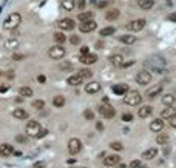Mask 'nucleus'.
<instances>
[{
	"instance_id": "obj_1",
	"label": "nucleus",
	"mask_w": 176,
	"mask_h": 168,
	"mask_svg": "<svg viewBox=\"0 0 176 168\" xmlns=\"http://www.w3.org/2000/svg\"><path fill=\"white\" fill-rule=\"evenodd\" d=\"M25 133H26V136L28 137H34V139H40V137H44L46 136V129H42V126L39 122H36V120H30L26 126H25Z\"/></svg>"
},
{
	"instance_id": "obj_2",
	"label": "nucleus",
	"mask_w": 176,
	"mask_h": 168,
	"mask_svg": "<svg viewBox=\"0 0 176 168\" xmlns=\"http://www.w3.org/2000/svg\"><path fill=\"white\" fill-rule=\"evenodd\" d=\"M20 23H22V16H20L19 12H12V14H9V16L5 19V22H3V30L12 31V30H16Z\"/></svg>"
},
{
	"instance_id": "obj_3",
	"label": "nucleus",
	"mask_w": 176,
	"mask_h": 168,
	"mask_svg": "<svg viewBox=\"0 0 176 168\" xmlns=\"http://www.w3.org/2000/svg\"><path fill=\"white\" fill-rule=\"evenodd\" d=\"M141 100H142V96H141V93H139V91H136V89L128 91V93L124 96V102H125L127 105H130V107L139 105V103H141Z\"/></svg>"
},
{
	"instance_id": "obj_4",
	"label": "nucleus",
	"mask_w": 176,
	"mask_h": 168,
	"mask_svg": "<svg viewBox=\"0 0 176 168\" xmlns=\"http://www.w3.org/2000/svg\"><path fill=\"white\" fill-rule=\"evenodd\" d=\"M65 54H67V51H65V48L62 45H54V46H51L48 49V56L53 60H60V59L65 57Z\"/></svg>"
},
{
	"instance_id": "obj_5",
	"label": "nucleus",
	"mask_w": 176,
	"mask_h": 168,
	"mask_svg": "<svg viewBox=\"0 0 176 168\" xmlns=\"http://www.w3.org/2000/svg\"><path fill=\"white\" fill-rule=\"evenodd\" d=\"M147 65L151 66L155 71H162V68L165 66V59L161 56H155V57H150L147 60Z\"/></svg>"
},
{
	"instance_id": "obj_6",
	"label": "nucleus",
	"mask_w": 176,
	"mask_h": 168,
	"mask_svg": "<svg viewBox=\"0 0 176 168\" xmlns=\"http://www.w3.org/2000/svg\"><path fill=\"white\" fill-rule=\"evenodd\" d=\"M99 114H100L102 117H105V119H111V117H114L116 110H114L110 103H102V105L99 107Z\"/></svg>"
},
{
	"instance_id": "obj_7",
	"label": "nucleus",
	"mask_w": 176,
	"mask_h": 168,
	"mask_svg": "<svg viewBox=\"0 0 176 168\" xmlns=\"http://www.w3.org/2000/svg\"><path fill=\"white\" fill-rule=\"evenodd\" d=\"M82 150V142L77 139V137H73V139H70L68 140V153L70 154H77L79 151Z\"/></svg>"
},
{
	"instance_id": "obj_8",
	"label": "nucleus",
	"mask_w": 176,
	"mask_h": 168,
	"mask_svg": "<svg viewBox=\"0 0 176 168\" xmlns=\"http://www.w3.org/2000/svg\"><path fill=\"white\" fill-rule=\"evenodd\" d=\"M145 20L144 19H136V20H133L130 23H127V30H130L133 33H137V31H142L144 28H145Z\"/></svg>"
},
{
	"instance_id": "obj_9",
	"label": "nucleus",
	"mask_w": 176,
	"mask_h": 168,
	"mask_svg": "<svg viewBox=\"0 0 176 168\" xmlns=\"http://www.w3.org/2000/svg\"><path fill=\"white\" fill-rule=\"evenodd\" d=\"M136 82L139 85H148L151 82V74L148 73V71H139L137 73V76H136Z\"/></svg>"
},
{
	"instance_id": "obj_10",
	"label": "nucleus",
	"mask_w": 176,
	"mask_h": 168,
	"mask_svg": "<svg viewBox=\"0 0 176 168\" xmlns=\"http://www.w3.org/2000/svg\"><path fill=\"white\" fill-rule=\"evenodd\" d=\"M57 26H59L62 31H71V30H74L76 23H74L73 19H62V20H59Z\"/></svg>"
},
{
	"instance_id": "obj_11",
	"label": "nucleus",
	"mask_w": 176,
	"mask_h": 168,
	"mask_svg": "<svg viewBox=\"0 0 176 168\" xmlns=\"http://www.w3.org/2000/svg\"><path fill=\"white\" fill-rule=\"evenodd\" d=\"M16 151H14V147L11 143H2L0 145V156L2 157H9L12 156Z\"/></svg>"
},
{
	"instance_id": "obj_12",
	"label": "nucleus",
	"mask_w": 176,
	"mask_h": 168,
	"mask_svg": "<svg viewBox=\"0 0 176 168\" xmlns=\"http://www.w3.org/2000/svg\"><path fill=\"white\" fill-rule=\"evenodd\" d=\"M97 28V23L94 22V20H88V22H82L81 25H79V30L82 31V33H91V31H94Z\"/></svg>"
},
{
	"instance_id": "obj_13",
	"label": "nucleus",
	"mask_w": 176,
	"mask_h": 168,
	"mask_svg": "<svg viewBox=\"0 0 176 168\" xmlns=\"http://www.w3.org/2000/svg\"><path fill=\"white\" fill-rule=\"evenodd\" d=\"M161 91H162V85H155V86H150L147 89L145 96H147V99H155L161 94Z\"/></svg>"
},
{
	"instance_id": "obj_14",
	"label": "nucleus",
	"mask_w": 176,
	"mask_h": 168,
	"mask_svg": "<svg viewBox=\"0 0 176 168\" xmlns=\"http://www.w3.org/2000/svg\"><path fill=\"white\" fill-rule=\"evenodd\" d=\"M119 162H121V157L118 154H110V156H107L104 159V165L105 167H116Z\"/></svg>"
},
{
	"instance_id": "obj_15",
	"label": "nucleus",
	"mask_w": 176,
	"mask_h": 168,
	"mask_svg": "<svg viewBox=\"0 0 176 168\" xmlns=\"http://www.w3.org/2000/svg\"><path fill=\"white\" fill-rule=\"evenodd\" d=\"M113 93L114 94H118V96H125L130 89H128V85L125 84H118V85H113Z\"/></svg>"
},
{
	"instance_id": "obj_16",
	"label": "nucleus",
	"mask_w": 176,
	"mask_h": 168,
	"mask_svg": "<svg viewBox=\"0 0 176 168\" xmlns=\"http://www.w3.org/2000/svg\"><path fill=\"white\" fill-rule=\"evenodd\" d=\"M100 84L99 82H90V84L85 85V91H87L88 94H96V93H99L100 91Z\"/></svg>"
},
{
	"instance_id": "obj_17",
	"label": "nucleus",
	"mask_w": 176,
	"mask_h": 168,
	"mask_svg": "<svg viewBox=\"0 0 176 168\" xmlns=\"http://www.w3.org/2000/svg\"><path fill=\"white\" fill-rule=\"evenodd\" d=\"M81 62H82L84 65H93V63L97 62V56L88 52V54H85V56H81Z\"/></svg>"
},
{
	"instance_id": "obj_18",
	"label": "nucleus",
	"mask_w": 176,
	"mask_h": 168,
	"mask_svg": "<svg viewBox=\"0 0 176 168\" xmlns=\"http://www.w3.org/2000/svg\"><path fill=\"white\" fill-rule=\"evenodd\" d=\"M82 82H84V77H82V76H79V74L70 76V77L67 79V84L71 85V86H79V85H82Z\"/></svg>"
},
{
	"instance_id": "obj_19",
	"label": "nucleus",
	"mask_w": 176,
	"mask_h": 168,
	"mask_svg": "<svg viewBox=\"0 0 176 168\" xmlns=\"http://www.w3.org/2000/svg\"><path fill=\"white\" fill-rule=\"evenodd\" d=\"M162 128H164L162 119H155V120L150 122V129H151L153 133H159V131H162Z\"/></svg>"
},
{
	"instance_id": "obj_20",
	"label": "nucleus",
	"mask_w": 176,
	"mask_h": 168,
	"mask_svg": "<svg viewBox=\"0 0 176 168\" xmlns=\"http://www.w3.org/2000/svg\"><path fill=\"white\" fill-rule=\"evenodd\" d=\"M158 156V148H148L142 153V159H147V161H151Z\"/></svg>"
},
{
	"instance_id": "obj_21",
	"label": "nucleus",
	"mask_w": 176,
	"mask_h": 168,
	"mask_svg": "<svg viewBox=\"0 0 176 168\" xmlns=\"http://www.w3.org/2000/svg\"><path fill=\"white\" fill-rule=\"evenodd\" d=\"M153 5H155L153 0H137V6H139L142 11H148V9H151Z\"/></svg>"
},
{
	"instance_id": "obj_22",
	"label": "nucleus",
	"mask_w": 176,
	"mask_h": 168,
	"mask_svg": "<svg viewBox=\"0 0 176 168\" xmlns=\"http://www.w3.org/2000/svg\"><path fill=\"white\" fill-rule=\"evenodd\" d=\"M12 116H14L16 119H20V120L28 119V113H26V110H23V108H17V110H14V111H12Z\"/></svg>"
},
{
	"instance_id": "obj_23",
	"label": "nucleus",
	"mask_w": 176,
	"mask_h": 168,
	"mask_svg": "<svg viewBox=\"0 0 176 168\" xmlns=\"http://www.w3.org/2000/svg\"><path fill=\"white\" fill-rule=\"evenodd\" d=\"M119 16H121L119 9H108L105 12V19L107 20H116V19H119Z\"/></svg>"
},
{
	"instance_id": "obj_24",
	"label": "nucleus",
	"mask_w": 176,
	"mask_h": 168,
	"mask_svg": "<svg viewBox=\"0 0 176 168\" xmlns=\"http://www.w3.org/2000/svg\"><path fill=\"white\" fill-rule=\"evenodd\" d=\"M153 113V108L150 107V105H145V107H141V110H139V117H142V119H145V117H148L150 114Z\"/></svg>"
},
{
	"instance_id": "obj_25",
	"label": "nucleus",
	"mask_w": 176,
	"mask_h": 168,
	"mask_svg": "<svg viewBox=\"0 0 176 168\" xmlns=\"http://www.w3.org/2000/svg\"><path fill=\"white\" fill-rule=\"evenodd\" d=\"M175 113H176V110L173 108V107H165V110H162V119H172L173 116H175Z\"/></svg>"
},
{
	"instance_id": "obj_26",
	"label": "nucleus",
	"mask_w": 176,
	"mask_h": 168,
	"mask_svg": "<svg viewBox=\"0 0 176 168\" xmlns=\"http://www.w3.org/2000/svg\"><path fill=\"white\" fill-rule=\"evenodd\" d=\"M110 62H111V65H114V66H121V65L124 63V57H122V54H113V56L110 57Z\"/></svg>"
},
{
	"instance_id": "obj_27",
	"label": "nucleus",
	"mask_w": 176,
	"mask_h": 168,
	"mask_svg": "<svg viewBox=\"0 0 176 168\" xmlns=\"http://www.w3.org/2000/svg\"><path fill=\"white\" fill-rule=\"evenodd\" d=\"M60 6H62L63 11H73L74 6H76V3H74V0H62L60 2Z\"/></svg>"
},
{
	"instance_id": "obj_28",
	"label": "nucleus",
	"mask_w": 176,
	"mask_h": 168,
	"mask_svg": "<svg viewBox=\"0 0 176 168\" xmlns=\"http://www.w3.org/2000/svg\"><path fill=\"white\" fill-rule=\"evenodd\" d=\"M119 40L122 43H127V45H133V43L136 42V36H133V34H124V36L119 37Z\"/></svg>"
},
{
	"instance_id": "obj_29",
	"label": "nucleus",
	"mask_w": 176,
	"mask_h": 168,
	"mask_svg": "<svg viewBox=\"0 0 176 168\" xmlns=\"http://www.w3.org/2000/svg\"><path fill=\"white\" fill-rule=\"evenodd\" d=\"M93 12L91 11H85V12H81L79 16H77V19H79V22L82 23V22H88V20H93Z\"/></svg>"
},
{
	"instance_id": "obj_30",
	"label": "nucleus",
	"mask_w": 176,
	"mask_h": 168,
	"mask_svg": "<svg viewBox=\"0 0 176 168\" xmlns=\"http://www.w3.org/2000/svg\"><path fill=\"white\" fill-rule=\"evenodd\" d=\"M19 94H20L22 97H31V96H33V89H31L30 86H20V88H19Z\"/></svg>"
},
{
	"instance_id": "obj_31",
	"label": "nucleus",
	"mask_w": 176,
	"mask_h": 168,
	"mask_svg": "<svg viewBox=\"0 0 176 168\" xmlns=\"http://www.w3.org/2000/svg\"><path fill=\"white\" fill-rule=\"evenodd\" d=\"M156 142H158L159 145H167V143L170 142V136H169V134H158V136H156Z\"/></svg>"
},
{
	"instance_id": "obj_32",
	"label": "nucleus",
	"mask_w": 176,
	"mask_h": 168,
	"mask_svg": "<svg viewBox=\"0 0 176 168\" xmlns=\"http://www.w3.org/2000/svg\"><path fill=\"white\" fill-rule=\"evenodd\" d=\"M53 105L57 107V108H62V107L65 105V97H63V96H56V97L53 99Z\"/></svg>"
},
{
	"instance_id": "obj_33",
	"label": "nucleus",
	"mask_w": 176,
	"mask_h": 168,
	"mask_svg": "<svg viewBox=\"0 0 176 168\" xmlns=\"http://www.w3.org/2000/svg\"><path fill=\"white\" fill-rule=\"evenodd\" d=\"M17 46H19V40L17 39H8V40H5V48H8V49H14Z\"/></svg>"
},
{
	"instance_id": "obj_34",
	"label": "nucleus",
	"mask_w": 176,
	"mask_h": 168,
	"mask_svg": "<svg viewBox=\"0 0 176 168\" xmlns=\"http://www.w3.org/2000/svg\"><path fill=\"white\" fill-rule=\"evenodd\" d=\"M114 28L113 26H107V28H104V30H100V36L102 37H107V36H113L114 34Z\"/></svg>"
},
{
	"instance_id": "obj_35",
	"label": "nucleus",
	"mask_w": 176,
	"mask_h": 168,
	"mask_svg": "<svg viewBox=\"0 0 176 168\" xmlns=\"http://www.w3.org/2000/svg\"><path fill=\"white\" fill-rule=\"evenodd\" d=\"M53 37H54V42L57 43V45H62V43L67 40V37L63 36V33H54Z\"/></svg>"
},
{
	"instance_id": "obj_36",
	"label": "nucleus",
	"mask_w": 176,
	"mask_h": 168,
	"mask_svg": "<svg viewBox=\"0 0 176 168\" xmlns=\"http://www.w3.org/2000/svg\"><path fill=\"white\" fill-rule=\"evenodd\" d=\"M162 102H164V105H165V107H172V105H173V102H175V97H173L172 94H167V96H164V97H162Z\"/></svg>"
},
{
	"instance_id": "obj_37",
	"label": "nucleus",
	"mask_w": 176,
	"mask_h": 168,
	"mask_svg": "<svg viewBox=\"0 0 176 168\" xmlns=\"http://www.w3.org/2000/svg\"><path fill=\"white\" fill-rule=\"evenodd\" d=\"M33 108H34V110H44L45 108V100H42V99L33 100Z\"/></svg>"
},
{
	"instance_id": "obj_38",
	"label": "nucleus",
	"mask_w": 176,
	"mask_h": 168,
	"mask_svg": "<svg viewBox=\"0 0 176 168\" xmlns=\"http://www.w3.org/2000/svg\"><path fill=\"white\" fill-rule=\"evenodd\" d=\"M79 76H82L84 79H90V77L93 76V71H91V70H87V68H84V70L79 71Z\"/></svg>"
},
{
	"instance_id": "obj_39",
	"label": "nucleus",
	"mask_w": 176,
	"mask_h": 168,
	"mask_svg": "<svg viewBox=\"0 0 176 168\" xmlns=\"http://www.w3.org/2000/svg\"><path fill=\"white\" fill-rule=\"evenodd\" d=\"M110 148L114 150V151H122L124 145H122L121 142H111V143H110Z\"/></svg>"
},
{
	"instance_id": "obj_40",
	"label": "nucleus",
	"mask_w": 176,
	"mask_h": 168,
	"mask_svg": "<svg viewBox=\"0 0 176 168\" xmlns=\"http://www.w3.org/2000/svg\"><path fill=\"white\" fill-rule=\"evenodd\" d=\"M23 59H26V54H22V52H14L12 54V60H23Z\"/></svg>"
},
{
	"instance_id": "obj_41",
	"label": "nucleus",
	"mask_w": 176,
	"mask_h": 168,
	"mask_svg": "<svg viewBox=\"0 0 176 168\" xmlns=\"http://www.w3.org/2000/svg\"><path fill=\"white\" fill-rule=\"evenodd\" d=\"M84 117H85L87 120H93V119H94V113H93L91 110H85V111H84Z\"/></svg>"
},
{
	"instance_id": "obj_42",
	"label": "nucleus",
	"mask_w": 176,
	"mask_h": 168,
	"mask_svg": "<svg viewBox=\"0 0 176 168\" xmlns=\"http://www.w3.org/2000/svg\"><path fill=\"white\" fill-rule=\"evenodd\" d=\"M122 120H124V122H133V114L124 113V114H122Z\"/></svg>"
},
{
	"instance_id": "obj_43",
	"label": "nucleus",
	"mask_w": 176,
	"mask_h": 168,
	"mask_svg": "<svg viewBox=\"0 0 176 168\" xmlns=\"http://www.w3.org/2000/svg\"><path fill=\"white\" fill-rule=\"evenodd\" d=\"M70 43H71V45H79V43H81V37H79V36H71V37H70Z\"/></svg>"
},
{
	"instance_id": "obj_44",
	"label": "nucleus",
	"mask_w": 176,
	"mask_h": 168,
	"mask_svg": "<svg viewBox=\"0 0 176 168\" xmlns=\"http://www.w3.org/2000/svg\"><path fill=\"white\" fill-rule=\"evenodd\" d=\"M128 168H141V161H132Z\"/></svg>"
},
{
	"instance_id": "obj_45",
	"label": "nucleus",
	"mask_w": 176,
	"mask_h": 168,
	"mask_svg": "<svg viewBox=\"0 0 176 168\" xmlns=\"http://www.w3.org/2000/svg\"><path fill=\"white\" fill-rule=\"evenodd\" d=\"M71 68H73V65H71V63H62V65H60V70H63V71L71 70Z\"/></svg>"
},
{
	"instance_id": "obj_46",
	"label": "nucleus",
	"mask_w": 176,
	"mask_h": 168,
	"mask_svg": "<svg viewBox=\"0 0 176 168\" xmlns=\"http://www.w3.org/2000/svg\"><path fill=\"white\" fill-rule=\"evenodd\" d=\"M9 89V85H6V84H0V93H6Z\"/></svg>"
},
{
	"instance_id": "obj_47",
	"label": "nucleus",
	"mask_w": 176,
	"mask_h": 168,
	"mask_svg": "<svg viewBox=\"0 0 176 168\" xmlns=\"http://www.w3.org/2000/svg\"><path fill=\"white\" fill-rule=\"evenodd\" d=\"M132 65H134V60H128V62H124L121 66L122 68H128V66H132Z\"/></svg>"
},
{
	"instance_id": "obj_48",
	"label": "nucleus",
	"mask_w": 176,
	"mask_h": 168,
	"mask_svg": "<svg viewBox=\"0 0 176 168\" xmlns=\"http://www.w3.org/2000/svg\"><path fill=\"white\" fill-rule=\"evenodd\" d=\"M88 52H90L88 46H82V48H81V56H85V54H88Z\"/></svg>"
},
{
	"instance_id": "obj_49",
	"label": "nucleus",
	"mask_w": 176,
	"mask_h": 168,
	"mask_svg": "<svg viewBox=\"0 0 176 168\" xmlns=\"http://www.w3.org/2000/svg\"><path fill=\"white\" fill-rule=\"evenodd\" d=\"M37 82H39V84H45V82H46V77H45L44 74L37 76Z\"/></svg>"
},
{
	"instance_id": "obj_50",
	"label": "nucleus",
	"mask_w": 176,
	"mask_h": 168,
	"mask_svg": "<svg viewBox=\"0 0 176 168\" xmlns=\"http://www.w3.org/2000/svg\"><path fill=\"white\" fill-rule=\"evenodd\" d=\"M85 2H87V0H77V6H79V9H84Z\"/></svg>"
},
{
	"instance_id": "obj_51",
	"label": "nucleus",
	"mask_w": 176,
	"mask_h": 168,
	"mask_svg": "<svg viewBox=\"0 0 176 168\" xmlns=\"http://www.w3.org/2000/svg\"><path fill=\"white\" fill-rule=\"evenodd\" d=\"M170 125L173 126V128H176V113H175V116L170 119Z\"/></svg>"
},
{
	"instance_id": "obj_52",
	"label": "nucleus",
	"mask_w": 176,
	"mask_h": 168,
	"mask_svg": "<svg viewBox=\"0 0 176 168\" xmlns=\"http://www.w3.org/2000/svg\"><path fill=\"white\" fill-rule=\"evenodd\" d=\"M16 140H17V142H25L26 137H25V136H16Z\"/></svg>"
},
{
	"instance_id": "obj_53",
	"label": "nucleus",
	"mask_w": 176,
	"mask_h": 168,
	"mask_svg": "<svg viewBox=\"0 0 176 168\" xmlns=\"http://www.w3.org/2000/svg\"><path fill=\"white\" fill-rule=\"evenodd\" d=\"M33 168H45V164H42V162H37V164H34V165H33Z\"/></svg>"
},
{
	"instance_id": "obj_54",
	"label": "nucleus",
	"mask_w": 176,
	"mask_h": 168,
	"mask_svg": "<svg viewBox=\"0 0 176 168\" xmlns=\"http://www.w3.org/2000/svg\"><path fill=\"white\" fill-rule=\"evenodd\" d=\"M169 20H172V22H176V12H172V14L169 16Z\"/></svg>"
},
{
	"instance_id": "obj_55",
	"label": "nucleus",
	"mask_w": 176,
	"mask_h": 168,
	"mask_svg": "<svg viewBox=\"0 0 176 168\" xmlns=\"http://www.w3.org/2000/svg\"><path fill=\"white\" fill-rule=\"evenodd\" d=\"M107 5H108V2H99V3H97V6H99V8H105Z\"/></svg>"
},
{
	"instance_id": "obj_56",
	"label": "nucleus",
	"mask_w": 176,
	"mask_h": 168,
	"mask_svg": "<svg viewBox=\"0 0 176 168\" xmlns=\"http://www.w3.org/2000/svg\"><path fill=\"white\" fill-rule=\"evenodd\" d=\"M96 128H97L99 131H102V129H104V125H102L100 122H97V124H96Z\"/></svg>"
},
{
	"instance_id": "obj_57",
	"label": "nucleus",
	"mask_w": 176,
	"mask_h": 168,
	"mask_svg": "<svg viewBox=\"0 0 176 168\" xmlns=\"http://www.w3.org/2000/svg\"><path fill=\"white\" fill-rule=\"evenodd\" d=\"M116 168H125V165H124V164H121V165L118 164V167H116Z\"/></svg>"
},
{
	"instance_id": "obj_58",
	"label": "nucleus",
	"mask_w": 176,
	"mask_h": 168,
	"mask_svg": "<svg viewBox=\"0 0 176 168\" xmlns=\"http://www.w3.org/2000/svg\"><path fill=\"white\" fill-rule=\"evenodd\" d=\"M82 168H85V167H82Z\"/></svg>"
}]
</instances>
